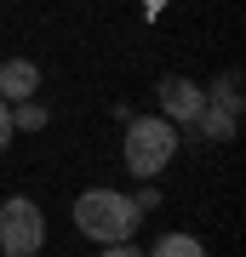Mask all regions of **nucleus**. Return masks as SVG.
Returning a JSON list of instances; mask_svg holds the SVG:
<instances>
[{"mask_svg":"<svg viewBox=\"0 0 246 257\" xmlns=\"http://www.w3.org/2000/svg\"><path fill=\"white\" fill-rule=\"evenodd\" d=\"M98 257H143V251H137V246H132V240H120V246H103Z\"/></svg>","mask_w":246,"mask_h":257,"instance_id":"obj_11","label":"nucleus"},{"mask_svg":"<svg viewBox=\"0 0 246 257\" xmlns=\"http://www.w3.org/2000/svg\"><path fill=\"white\" fill-rule=\"evenodd\" d=\"M35 92H40V63L6 57V63H0V97H6V103H29Z\"/></svg>","mask_w":246,"mask_h":257,"instance_id":"obj_6","label":"nucleus"},{"mask_svg":"<svg viewBox=\"0 0 246 257\" xmlns=\"http://www.w3.org/2000/svg\"><path fill=\"white\" fill-rule=\"evenodd\" d=\"M155 97H160V120H172V126H195V114L206 109V86L189 80V74H166L155 86Z\"/></svg>","mask_w":246,"mask_h":257,"instance_id":"obj_4","label":"nucleus"},{"mask_svg":"<svg viewBox=\"0 0 246 257\" xmlns=\"http://www.w3.org/2000/svg\"><path fill=\"white\" fill-rule=\"evenodd\" d=\"M35 257H46V251H35Z\"/></svg>","mask_w":246,"mask_h":257,"instance_id":"obj_13","label":"nucleus"},{"mask_svg":"<svg viewBox=\"0 0 246 257\" xmlns=\"http://www.w3.org/2000/svg\"><path fill=\"white\" fill-rule=\"evenodd\" d=\"M46 246V211L29 194L0 200V257H35Z\"/></svg>","mask_w":246,"mask_h":257,"instance_id":"obj_3","label":"nucleus"},{"mask_svg":"<svg viewBox=\"0 0 246 257\" xmlns=\"http://www.w3.org/2000/svg\"><path fill=\"white\" fill-rule=\"evenodd\" d=\"M12 138H18V132H12V103H6V97H0V149H6Z\"/></svg>","mask_w":246,"mask_h":257,"instance_id":"obj_10","label":"nucleus"},{"mask_svg":"<svg viewBox=\"0 0 246 257\" xmlns=\"http://www.w3.org/2000/svg\"><path fill=\"white\" fill-rule=\"evenodd\" d=\"M132 206H137V211H143V217H149V211L160 206V189H155V183H143V189L132 194Z\"/></svg>","mask_w":246,"mask_h":257,"instance_id":"obj_9","label":"nucleus"},{"mask_svg":"<svg viewBox=\"0 0 246 257\" xmlns=\"http://www.w3.org/2000/svg\"><path fill=\"white\" fill-rule=\"evenodd\" d=\"M74 229L98 246H120L143 229V211L132 206L126 189H80L74 194Z\"/></svg>","mask_w":246,"mask_h":257,"instance_id":"obj_1","label":"nucleus"},{"mask_svg":"<svg viewBox=\"0 0 246 257\" xmlns=\"http://www.w3.org/2000/svg\"><path fill=\"white\" fill-rule=\"evenodd\" d=\"M143 257H206V246H201L195 234H160Z\"/></svg>","mask_w":246,"mask_h":257,"instance_id":"obj_7","label":"nucleus"},{"mask_svg":"<svg viewBox=\"0 0 246 257\" xmlns=\"http://www.w3.org/2000/svg\"><path fill=\"white\" fill-rule=\"evenodd\" d=\"M195 132L206 143H235L240 132V97H206V109L195 114Z\"/></svg>","mask_w":246,"mask_h":257,"instance_id":"obj_5","label":"nucleus"},{"mask_svg":"<svg viewBox=\"0 0 246 257\" xmlns=\"http://www.w3.org/2000/svg\"><path fill=\"white\" fill-rule=\"evenodd\" d=\"M178 155V126L160 114H132L126 120V138H120V160H126L132 177H143V183H155V177L172 166Z\"/></svg>","mask_w":246,"mask_h":257,"instance_id":"obj_2","label":"nucleus"},{"mask_svg":"<svg viewBox=\"0 0 246 257\" xmlns=\"http://www.w3.org/2000/svg\"><path fill=\"white\" fill-rule=\"evenodd\" d=\"M143 6H149V12H160V6H166V0H143Z\"/></svg>","mask_w":246,"mask_h":257,"instance_id":"obj_12","label":"nucleus"},{"mask_svg":"<svg viewBox=\"0 0 246 257\" xmlns=\"http://www.w3.org/2000/svg\"><path fill=\"white\" fill-rule=\"evenodd\" d=\"M46 120H52V109H46V103H12V132H40Z\"/></svg>","mask_w":246,"mask_h":257,"instance_id":"obj_8","label":"nucleus"}]
</instances>
